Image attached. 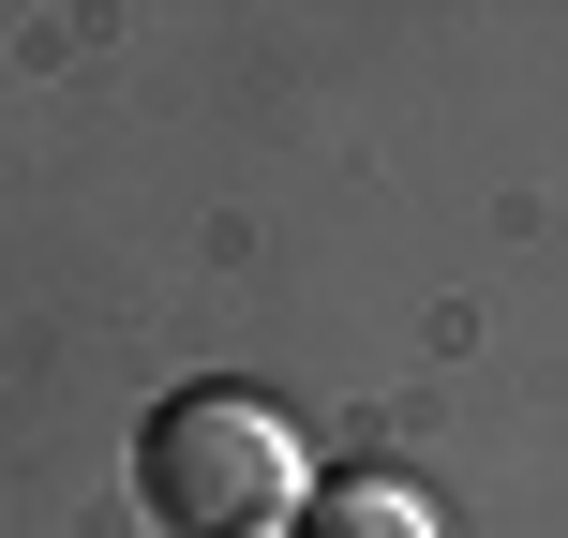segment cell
<instances>
[{
  "mask_svg": "<svg viewBox=\"0 0 568 538\" xmlns=\"http://www.w3.org/2000/svg\"><path fill=\"white\" fill-rule=\"evenodd\" d=\"M135 479H150V509L180 538H284V509H314L300 434H284V404H255V389H180L165 419H150Z\"/></svg>",
  "mask_w": 568,
  "mask_h": 538,
  "instance_id": "obj_1",
  "label": "cell"
},
{
  "mask_svg": "<svg viewBox=\"0 0 568 538\" xmlns=\"http://www.w3.org/2000/svg\"><path fill=\"white\" fill-rule=\"evenodd\" d=\"M300 538H449V524H434L404 479H344V494H314V509H300Z\"/></svg>",
  "mask_w": 568,
  "mask_h": 538,
  "instance_id": "obj_2",
  "label": "cell"
}]
</instances>
